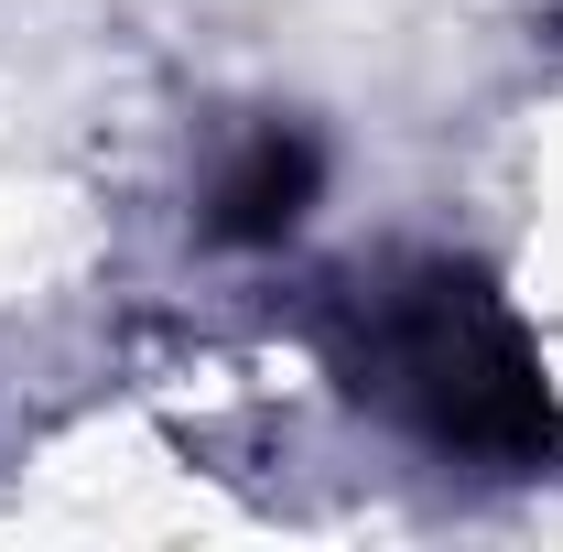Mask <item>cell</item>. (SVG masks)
<instances>
[{"label": "cell", "mask_w": 563, "mask_h": 552, "mask_svg": "<svg viewBox=\"0 0 563 552\" xmlns=\"http://www.w3.org/2000/svg\"><path fill=\"white\" fill-rule=\"evenodd\" d=\"M336 368L368 412H390L433 455L531 466L563 444L542 346L466 261H390L336 303Z\"/></svg>", "instance_id": "6da1fadb"}, {"label": "cell", "mask_w": 563, "mask_h": 552, "mask_svg": "<svg viewBox=\"0 0 563 552\" xmlns=\"http://www.w3.org/2000/svg\"><path fill=\"white\" fill-rule=\"evenodd\" d=\"M314 185H325V152L303 131H250L217 163V185H207V239L272 250V239H292V228L314 217Z\"/></svg>", "instance_id": "7a4b0ae2"}]
</instances>
